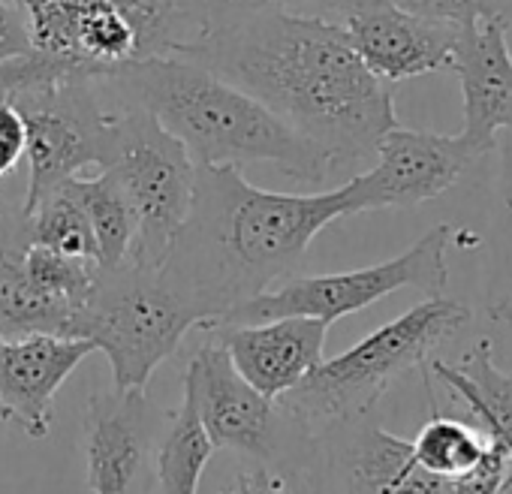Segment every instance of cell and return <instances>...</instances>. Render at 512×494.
<instances>
[{"label": "cell", "mask_w": 512, "mask_h": 494, "mask_svg": "<svg viewBox=\"0 0 512 494\" xmlns=\"http://www.w3.org/2000/svg\"><path fill=\"white\" fill-rule=\"evenodd\" d=\"M350 494H452V479L428 473L410 440L371 428L350 452Z\"/></svg>", "instance_id": "cell-16"}, {"label": "cell", "mask_w": 512, "mask_h": 494, "mask_svg": "<svg viewBox=\"0 0 512 494\" xmlns=\"http://www.w3.org/2000/svg\"><path fill=\"white\" fill-rule=\"evenodd\" d=\"M97 4H103V0H22L34 49L61 55L64 37H67V28L73 25V19Z\"/></svg>", "instance_id": "cell-23"}, {"label": "cell", "mask_w": 512, "mask_h": 494, "mask_svg": "<svg viewBox=\"0 0 512 494\" xmlns=\"http://www.w3.org/2000/svg\"><path fill=\"white\" fill-rule=\"evenodd\" d=\"M175 58L260 100L332 169L374 157L377 142L398 124L392 85L365 67L344 25L281 4L214 10L199 40Z\"/></svg>", "instance_id": "cell-1"}, {"label": "cell", "mask_w": 512, "mask_h": 494, "mask_svg": "<svg viewBox=\"0 0 512 494\" xmlns=\"http://www.w3.org/2000/svg\"><path fill=\"white\" fill-rule=\"evenodd\" d=\"M449 244H452V229L434 226L413 247H407L401 257H392L386 263L356 269V272L290 278L278 290H266L260 296L229 308L220 320L208 323L205 329L232 326V323H266L278 317H314L332 326L335 320L365 311L368 305L404 287L422 290L428 299L443 296L449 284V269H446Z\"/></svg>", "instance_id": "cell-7"}, {"label": "cell", "mask_w": 512, "mask_h": 494, "mask_svg": "<svg viewBox=\"0 0 512 494\" xmlns=\"http://www.w3.org/2000/svg\"><path fill=\"white\" fill-rule=\"evenodd\" d=\"M374 4H386V0H284L281 7L302 13V16H314V19H326L335 25H344L350 16L374 7Z\"/></svg>", "instance_id": "cell-28"}, {"label": "cell", "mask_w": 512, "mask_h": 494, "mask_svg": "<svg viewBox=\"0 0 512 494\" xmlns=\"http://www.w3.org/2000/svg\"><path fill=\"white\" fill-rule=\"evenodd\" d=\"M229 356L232 368L272 401L296 389L326 350L329 323L314 317H278L266 323H232L205 329Z\"/></svg>", "instance_id": "cell-11"}, {"label": "cell", "mask_w": 512, "mask_h": 494, "mask_svg": "<svg viewBox=\"0 0 512 494\" xmlns=\"http://www.w3.org/2000/svg\"><path fill=\"white\" fill-rule=\"evenodd\" d=\"M470 323V311L446 296H431L392 323L374 329L335 359H323L296 389L275 404L302 428H326L365 416L389 386Z\"/></svg>", "instance_id": "cell-4"}, {"label": "cell", "mask_w": 512, "mask_h": 494, "mask_svg": "<svg viewBox=\"0 0 512 494\" xmlns=\"http://www.w3.org/2000/svg\"><path fill=\"white\" fill-rule=\"evenodd\" d=\"M488 317H491L494 323H512V299H503V302L491 305V308H488Z\"/></svg>", "instance_id": "cell-30"}, {"label": "cell", "mask_w": 512, "mask_h": 494, "mask_svg": "<svg viewBox=\"0 0 512 494\" xmlns=\"http://www.w3.org/2000/svg\"><path fill=\"white\" fill-rule=\"evenodd\" d=\"M7 211H10V205H7V202H4V196H0V217H4V214H7Z\"/></svg>", "instance_id": "cell-32"}, {"label": "cell", "mask_w": 512, "mask_h": 494, "mask_svg": "<svg viewBox=\"0 0 512 494\" xmlns=\"http://www.w3.org/2000/svg\"><path fill=\"white\" fill-rule=\"evenodd\" d=\"M377 166L347 181L350 211L377 208H413L437 199L458 184L464 169L473 163L470 151L458 136H440L425 130H407L395 124L377 142Z\"/></svg>", "instance_id": "cell-9"}, {"label": "cell", "mask_w": 512, "mask_h": 494, "mask_svg": "<svg viewBox=\"0 0 512 494\" xmlns=\"http://www.w3.org/2000/svg\"><path fill=\"white\" fill-rule=\"evenodd\" d=\"M494 16L512 28V0H494Z\"/></svg>", "instance_id": "cell-31"}, {"label": "cell", "mask_w": 512, "mask_h": 494, "mask_svg": "<svg viewBox=\"0 0 512 494\" xmlns=\"http://www.w3.org/2000/svg\"><path fill=\"white\" fill-rule=\"evenodd\" d=\"M344 31L365 67L389 85L428 73H452L461 40L458 25L419 19L392 0L350 16Z\"/></svg>", "instance_id": "cell-13"}, {"label": "cell", "mask_w": 512, "mask_h": 494, "mask_svg": "<svg viewBox=\"0 0 512 494\" xmlns=\"http://www.w3.org/2000/svg\"><path fill=\"white\" fill-rule=\"evenodd\" d=\"M392 4L419 19L446 22L458 28H467L485 16H494V0H392Z\"/></svg>", "instance_id": "cell-25"}, {"label": "cell", "mask_w": 512, "mask_h": 494, "mask_svg": "<svg viewBox=\"0 0 512 494\" xmlns=\"http://www.w3.org/2000/svg\"><path fill=\"white\" fill-rule=\"evenodd\" d=\"M148 449L145 389L94 392L85 410V458L94 494H127Z\"/></svg>", "instance_id": "cell-15"}, {"label": "cell", "mask_w": 512, "mask_h": 494, "mask_svg": "<svg viewBox=\"0 0 512 494\" xmlns=\"http://www.w3.org/2000/svg\"><path fill=\"white\" fill-rule=\"evenodd\" d=\"M25 272L46 296H52V299L64 302L67 308L79 311L85 305V299L91 296L94 284H97L100 266L91 263V260L67 257V254L52 251V247L28 241V247H25Z\"/></svg>", "instance_id": "cell-22"}, {"label": "cell", "mask_w": 512, "mask_h": 494, "mask_svg": "<svg viewBox=\"0 0 512 494\" xmlns=\"http://www.w3.org/2000/svg\"><path fill=\"white\" fill-rule=\"evenodd\" d=\"M28 130V193L22 211H31L46 193L85 169H106L112 154L115 109L91 76H64L16 91L10 100Z\"/></svg>", "instance_id": "cell-8"}, {"label": "cell", "mask_w": 512, "mask_h": 494, "mask_svg": "<svg viewBox=\"0 0 512 494\" xmlns=\"http://www.w3.org/2000/svg\"><path fill=\"white\" fill-rule=\"evenodd\" d=\"M64 187L76 196L82 205L94 238H97V266L115 269L127 263L130 247L136 238V214L121 190V184L106 172L97 169V175H76L64 181Z\"/></svg>", "instance_id": "cell-18"}, {"label": "cell", "mask_w": 512, "mask_h": 494, "mask_svg": "<svg viewBox=\"0 0 512 494\" xmlns=\"http://www.w3.org/2000/svg\"><path fill=\"white\" fill-rule=\"evenodd\" d=\"M106 172L121 184L136 214V238L127 260L139 269L160 272L193 205L196 163L154 115L115 109Z\"/></svg>", "instance_id": "cell-6"}, {"label": "cell", "mask_w": 512, "mask_h": 494, "mask_svg": "<svg viewBox=\"0 0 512 494\" xmlns=\"http://www.w3.org/2000/svg\"><path fill=\"white\" fill-rule=\"evenodd\" d=\"M485 443L476 428L458 422V419H449V416H440L434 413L416 434V440H410L413 446V458L428 470V473H437L443 479H455L461 473H467L485 452Z\"/></svg>", "instance_id": "cell-21"}, {"label": "cell", "mask_w": 512, "mask_h": 494, "mask_svg": "<svg viewBox=\"0 0 512 494\" xmlns=\"http://www.w3.org/2000/svg\"><path fill=\"white\" fill-rule=\"evenodd\" d=\"M31 49L34 43L25 10L13 4V0H0V61L19 58Z\"/></svg>", "instance_id": "cell-27"}, {"label": "cell", "mask_w": 512, "mask_h": 494, "mask_svg": "<svg viewBox=\"0 0 512 494\" xmlns=\"http://www.w3.org/2000/svg\"><path fill=\"white\" fill-rule=\"evenodd\" d=\"M184 395L190 398L214 449L269 458L278 434V404L256 392L229 362L226 350L205 341L184 374Z\"/></svg>", "instance_id": "cell-10"}, {"label": "cell", "mask_w": 512, "mask_h": 494, "mask_svg": "<svg viewBox=\"0 0 512 494\" xmlns=\"http://www.w3.org/2000/svg\"><path fill=\"white\" fill-rule=\"evenodd\" d=\"M28 148V130L13 103L0 100V178H7Z\"/></svg>", "instance_id": "cell-26"}, {"label": "cell", "mask_w": 512, "mask_h": 494, "mask_svg": "<svg viewBox=\"0 0 512 494\" xmlns=\"http://www.w3.org/2000/svg\"><path fill=\"white\" fill-rule=\"evenodd\" d=\"M347 184L329 193H272L238 166H196L193 205L160 266V281L205 311L208 323L293 275L311 241L350 217Z\"/></svg>", "instance_id": "cell-2"}, {"label": "cell", "mask_w": 512, "mask_h": 494, "mask_svg": "<svg viewBox=\"0 0 512 494\" xmlns=\"http://www.w3.org/2000/svg\"><path fill=\"white\" fill-rule=\"evenodd\" d=\"M509 25L485 16L461 28L452 73L461 82L464 127L458 139L473 160L488 154L500 130H512V52Z\"/></svg>", "instance_id": "cell-14"}, {"label": "cell", "mask_w": 512, "mask_h": 494, "mask_svg": "<svg viewBox=\"0 0 512 494\" xmlns=\"http://www.w3.org/2000/svg\"><path fill=\"white\" fill-rule=\"evenodd\" d=\"M211 440L190 404V398L184 395L172 425L157 449V482H160V494H196L199 491V479L211 461Z\"/></svg>", "instance_id": "cell-19"}, {"label": "cell", "mask_w": 512, "mask_h": 494, "mask_svg": "<svg viewBox=\"0 0 512 494\" xmlns=\"http://www.w3.org/2000/svg\"><path fill=\"white\" fill-rule=\"evenodd\" d=\"M431 368L452 392H458L470 404L485 431L497 437L512 458V377L494 365L491 344L479 341L461 365L434 362Z\"/></svg>", "instance_id": "cell-17"}, {"label": "cell", "mask_w": 512, "mask_h": 494, "mask_svg": "<svg viewBox=\"0 0 512 494\" xmlns=\"http://www.w3.org/2000/svg\"><path fill=\"white\" fill-rule=\"evenodd\" d=\"M22 217H25V232H28L31 244H43L58 254L97 263L94 229H91L82 205L64 184L55 187L52 193H46L31 211H22Z\"/></svg>", "instance_id": "cell-20"}, {"label": "cell", "mask_w": 512, "mask_h": 494, "mask_svg": "<svg viewBox=\"0 0 512 494\" xmlns=\"http://www.w3.org/2000/svg\"><path fill=\"white\" fill-rule=\"evenodd\" d=\"M13 4H19V7H22V0H13Z\"/></svg>", "instance_id": "cell-33"}, {"label": "cell", "mask_w": 512, "mask_h": 494, "mask_svg": "<svg viewBox=\"0 0 512 494\" xmlns=\"http://www.w3.org/2000/svg\"><path fill=\"white\" fill-rule=\"evenodd\" d=\"M512 485V458L506 446L488 434L482 458L452 479V494H503Z\"/></svg>", "instance_id": "cell-24"}, {"label": "cell", "mask_w": 512, "mask_h": 494, "mask_svg": "<svg viewBox=\"0 0 512 494\" xmlns=\"http://www.w3.org/2000/svg\"><path fill=\"white\" fill-rule=\"evenodd\" d=\"M220 494H290L287 482L269 470H244Z\"/></svg>", "instance_id": "cell-29"}, {"label": "cell", "mask_w": 512, "mask_h": 494, "mask_svg": "<svg viewBox=\"0 0 512 494\" xmlns=\"http://www.w3.org/2000/svg\"><path fill=\"white\" fill-rule=\"evenodd\" d=\"M205 320V311L166 287L157 272L127 260L97 272V284L73 314L67 338H85L109 359L115 389H145L151 374L175 356L184 335Z\"/></svg>", "instance_id": "cell-5"}, {"label": "cell", "mask_w": 512, "mask_h": 494, "mask_svg": "<svg viewBox=\"0 0 512 494\" xmlns=\"http://www.w3.org/2000/svg\"><path fill=\"white\" fill-rule=\"evenodd\" d=\"M118 109H142L160 121L196 166L275 163L290 178L320 184L332 163L260 100L184 58H148L94 79Z\"/></svg>", "instance_id": "cell-3"}, {"label": "cell", "mask_w": 512, "mask_h": 494, "mask_svg": "<svg viewBox=\"0 0 512 494\" xmlns=\"http://www.w3.org/2000/svg\"><path fill=\"white\" fill-rule=\"evenodd\" d=\"M91 353V341L67 335L0 338V422L43 440L58 389Z\"/></svg>", "instance_id": "cell-12"}]
</instances>
